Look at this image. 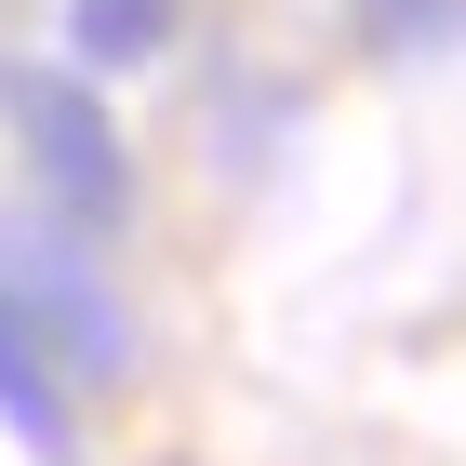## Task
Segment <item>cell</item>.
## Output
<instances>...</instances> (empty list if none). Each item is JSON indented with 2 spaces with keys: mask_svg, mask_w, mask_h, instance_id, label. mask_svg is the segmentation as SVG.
Returning a JSON list of instances; mask_svg holds the SVG:
<instances>
[{
  "mask_svg": "<svg viewBox=\"0 0 466 466\" xmlns=\"http://www.w3.org/2000/svg\"><path fill=\"white\" fill-rule=\"evenodd\" d=\"M0 120H14V147L40 160V187H54L80 227H120V214H134V160H120V120L94 107V80L0 67Z\"/></svg>",
  "mask_w": 466,
  "mask_h": 466,
  "instance_id": "obj_1",
  "label": "cell"
},
{
  "mask_svg": "<svg viewBox=\"0 0 466 466\" xmlns=\"http://www.w3.org/2000/svg\"><path fill=\"white\" fill-rule=\"evenodd\" d=\"M0 293H14V307H27V333L67 360V373H94V387H107L120 360H134V333H120V307L94 293V267H80V253L14 240V253H0Z\"/></svg>",
  "mask_w": 466,
  "mask_h": 466,
  "instance_id": "obj_2",
  "label": "cell"
},
{
  "mask_svg": "<svg viewBox=\"0 0 466 466\" xmlns=\"http://www.w3.org/2000/svg\"><path fill=\"white\" fill-rule=\"evenodd\" d=\"M0 427L27 440L40 466H80V413H67V387H54V347L27 333V307L0 293Z\"/></svg>",
  "mask_w": 466,
  "mask_h": 466,
  "instance_id": "obj_3",
  "label": "cell"
},
{
  "mask_svg": "<svg viewBox=\"0 0 466 466\" xmlns=\"http://www.w3.org/2000/svg\"><path fill=\"white\" fill-rule=\"evenodd\" d=\"M67 40H80V67H147L174 40V0H80Z\"/></svg>",
  "mask_w": 466,
  "mask_h": 466,
  "instance_id": "obj_4",
  "label": "cell"
},
{
  "mask_svg": "<svg viewBox=\"0 0 466 466\" xmlns=\"http://www.w3.org/2000/svg\"><path fill=\"white\" fill-rule=\"evenodd\" d=\"M453 14H466V0H373V27H387V40H440Z\"/></svg>",
  "mask_w": 466,
  "mask_h": 466,
  "instance_id": "obj_5",
  "label": "cell"
}]
</instances>
